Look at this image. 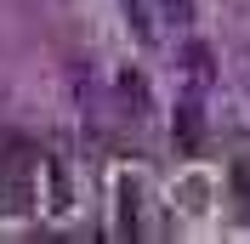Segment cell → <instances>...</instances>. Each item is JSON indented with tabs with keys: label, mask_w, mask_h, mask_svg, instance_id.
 Segmentation results:
<instances>
[{
	"label": "cell",
	"mask_w": 250,
	"mask_h": 244,
	"mask_svg": "<svg viewBox=\"0 0 250 244\" xmlns=\"http://www.w3.org/2000/svg\"><path fill=\"white\" fill-rule=\"evenodd\" d=\"M159 6H165L176 23H188V17H193V0H159Z\"/></svg>",
	"instance_id": "obj_1"
}]
</instances>
